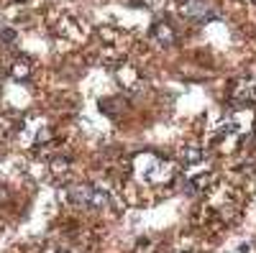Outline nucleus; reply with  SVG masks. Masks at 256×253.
<instances>
[{"instance_id": "nucleus-9", "label": "nucleus", "mask_w": 256, "mask_h": 253, "mask_svg": "<svg viewBox=\"0 0 256 253\" xmlns=\"http://www.w3.org/2000/svg\"><path fill=\"white\" fill-rule=\"evenodd\" d=\"M144 3H146L148 8H154V5H156V0H144Z\"/></svg>"}, {"instance_id": "nucleus-5", "label": "nucleus", "mask_w": 256, "mask_h": 253, "mask_svg": "<svg viewBox=\"0 0 256 253\" xmlns=\"http://www.w3.org/2000/svg\"><path fill=\"white\" fill-rule=\"evenodd\" d=\"M154 36H156L159 44H164V46H172V44H174V31H172V26L162 23V20L154 26Z\"/></svg>"}, {"instance_id": "nucleus-7", "label": "nucleus", "mask_w": 256, "mask_h": 253, "mask_svg": "<svg viewBox=\"0 0 256 253\" xmlns=\"http://www.w3.org/2000/svg\"><path fill=\"white\" fill-rule=\"evenodd\" d=\"M202 159V151L198 149V146H187V149H182V161L184 164H198Z\"/></svg>"}, {"instance_id": "nucleus-8", "label": "nucleus", "mask_w": 256, "mask_h": 253, "mask_svg": "<svg viewBox=\"0 0 256 253\" xmlns=\"http://www.w3.org/2000/svg\"><path fill=\"white\" fill-rule=\"evenodd\" d=\"M67 166H70V161H67V159H56V161L52 164V172H54L56 177H59V174L64 177V174H67Z\"/></svg>"}, {"instance_id": "nucleus-3", "label": "nucleus", "mask_w": 256, "mask_h": 253, "mask_svg": "<svg viewBox=\"0 0 256 253\" xmlns=\"http://www.w3.org/2000/svg\"><path fill=\"white\" fill-rule=\"evenodd\" d=\"M180 13L190 20H210L216 18V10L208 0H180Z\"/></svg>"}, {"instance_id": "nucleus-2", "label": "nucleus", "mask_w": 256, "mask_h": 253, "mask_svg": "<svg viewBox=\"0 0 256 253\" xmlns=\"http://www.w3.org/2000/svg\"><path fill=\"white\" fill-rule=\"evenodd\" d=\"M67 202L80 207V210H90V213H100L110 205L108 189L95 187V184H74L67 189Z\"/></svg>"}, {"instance_id": "nucleus-6", "label": "nucleus", "mask_w": 256, "mask_h": 253, "mask_svg": "<svg viewBox=\"0 0 256 253\" xmlns=\"http://www.w3.org/2000/svg\"><path fill=\"white\" fill-rule=\"evenodd\" d=\"M31 61L28 59H16L13 61V67H10V74L16 77V79H20V82H26L28 77H31Z\"/></svg>"}, {"instance_id": "nucleus-1", "label": "nucleus", "mask_w": 256, "mask_h": 253, "mask_svg": "<svg viewBox=\"0 0 256 253\" xmlns=\"http://www.w3.org/2000/svg\"><path fill=\"white\" fill-rule=\"evenodd\" d=\"M134 174L144 184H164L174 177V166L159 159L156 154H136L134 156Z\"/></svg>"}, {"instance_id": "nucleus-4", "label": "nucleus", "mask_w": 256, "mask_h": 253, "mask_svg": "<svg viewBox=\"0 0 256 253\" xmlns=\"http://www.w3.org/2000/svg\"><path fill=\"white\" fill-rule=\"evenodd\" d=\"M256 97V79H238L236 84L230 87V100L238 102V105H246L248 100Z\"/></svg>"}]
</instances>
